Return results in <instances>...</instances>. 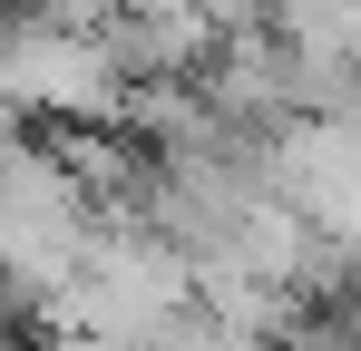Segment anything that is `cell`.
<instances>
[{"label": "cell", "instance_id": "6da1fadb", "mask_svg": "<svg viewBox=\"0 0 361 351\" xmlns=\"http://www.w3.org/2000/svg\"><path fill=\"white\" fill-rule=\"evenodd\" d=\"M0 98L30 117H59V127H118L127 78L98 58L88 30H49V20H10V49H0Z\"/></svg>", "mask_w": 361, "mask_h": 351}]
</instances>
